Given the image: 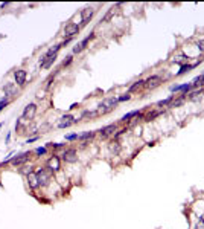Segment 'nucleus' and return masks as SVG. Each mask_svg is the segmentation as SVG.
<instances>
[{
	"mask_svg": "<svg viewBox=\"0 0 204 229\" xmlns=\"http://www.w3.org/2000/svg\"><path fill=\"white\" fill-rule=\"evenodd\" d=\"M116 104H117V99H116V98H107V99H104V101L99 104L96 113H98V115H107V113H110V112L116 107Z\"/></svg>",
	"mask_w": 204,
	"mask_h": 229,
	"instance_id": "1",
	"label": "nucleus"
},
{
	"mask_svg": "<svg viewBox=\"0 0 204 229\" xmlns=\"http://www.w3.org/2000/svg\"><path fill=\"white\" fill-rule=\"evenodd\" d=\"M35 174H37V179H38V185H41V186H46L50 180V177H52V171L49 168H41Z\"/></svg>",
	"mask_w": 204,
	"mask_h": 229,
	"instance_id": "2",
	"label": "nucleus"
},
{
	"mask_svg": "<svg viewBox=\"0 0 204 229\" xmlns=\"http://www.w3.org/2000/svg\"><path fill=\"white\" fill-rule=\"evenodd\" d=\"M63 160L67 162V164H75V162L78 160V153H76V150H73V148L66 150L64 154H63Z\"/></svg>",
	"mask_w": 204,
	"mask_h": 229,
	"instance_id": "3",
	"label": "nucleus"
},
{
	"mask_svg": "<svg viewBox=\"0 0 204 229\" xmlns=\"http://www.w3.org/2000/svg\"><path fill=\"white\" fill-rule=\"evenodd\" d=\"M160 84H162V77H159V75H152V77H149V78L145 81V86H146L149 90L157 89Z\"/></svg>",
	"mask_w": 204,
	"mask_h": 229,
	"instance_id": "4",
	"label": "nucleus"
},
{
	"mask_svg": "<svg viewBox=\"0 0 204 229\" xmlns=\"http://www.w3.org/2000/svg\"><path fill=\"white\" fill-rule=\"evenodd\" d=\"M78 32H79V26H78L76 23H69V25H66V28H64V35L69 37V38H72V37L76 35Z\"/></svg>",
	"mask_w": 204,
	"mask_h": 229,
	"instance_id": "5",
	"label": "nucleus"
},
{
	"mask_svg": "<svg viewBox=\"0 0 204 229\" xmlns=\"http://www.w3.org/2000/svg\"><path fill=\"white\" fill-rule=\"evenodd\" d=\"M35 113H37V105L35 104H29V105H26V109L23 112V119L31 121V119H34Z\"/></svg>",
	"mask_w": 204,
	"mask_h": 229,
	"instance_id": "6",
	"label": "nucleus"
},
{
	"mask_svg": "<svg viewBox=\"0 0 204 229\" xmlns=\"http://www.w3.org/2000/svg\"><path fill=\"white\" fill-rule=\"evenodd\" d=\"M47 168H49L52 173L58 171V170L61 168V160H60V157H58V156H52V157L47 160Z\"/></svg>",
	"mask_w": 204,
	"mask_h": 229,
	"instance_id": "7",
	"label": "nucleus"
},
{
	"mask_svg": "<svg viewBox=\"0 0 204 229\" xmlns=\"http://www.w3.org/2000/svg\"><path fill=\"white\" fill-rule=\"evenodd\" d=\"M29 156H31V153H23V154H20V156H17V157H12V159H9V162H11V165H14V167H18V165L25 164V162L29 159Z\"/></svg>",
	"mask_w": 204,
	"mask_h": 229,
	"instance_id": "8",
	"label": "nucleus"
},
{
	"mask_svg": "<svg viewBox=\"0 0 204 229\" xmlns=\"http://www.w3.org/2000/svg\"><path fill=\"white\" fill-rule=\"evenodd\" d=\"M14 77H15V83H17L18 86H23V84H25V81H26V77H28V73H26V70H23V69H18V70H15Z\"/></svg>",
	"mask_w": 204,
	"mask_h": 229,
	"instance_id": "9",
	"label": "nucleus"
},
{
	"mask_svg": "<svg viewBox=\"0 0 204 229\" xmlns=\"http://www.w3.org/2000/svg\"><path fill=\"white\" fill-rule=\"evenodd\" d=\"M91 38H93V34H90L88 37H85V38H84V40L81 41V43H79V45H76L75 47H73V53H79V52H82V50H84V49L87 47L88 41H90Z\"/></svg>",
	"mask_w": 204,
	"mask_h": 229,
	"instance_id": "10",
	"label": "nucleus"
},
{
	"mask_svg": "<svg viewBox=\"0 0 204 229\" xmlns=\"http://www.w3.org/2000/svg\"><path fill=\"white\" fill-rule=\"evenodd\" d=\"M94 14V9L93 8H84L81 11V18H82V25H85Z\"/></svg>",
	"mask_w": 204,
	"mask_h": 229,
	"instance_id": "11",
	"label": "nucleus"
},
{
	"mask_svg": "<svg viewBox=\"0 0 204 229\" xmlns=\"http://www.w3.org/2000/svg\"><path fill=\"white\" fill-rule=\"evenodd\" d=\"M3 92L6 96H14V95H17V86L14 83H8V84H5Z\"/></svg>",
	"mask_w": 204,
	"mask_h": 229,
	"instance_id": "12",
	"label": "nucleus"
},
{
	"mask_svg": "<svg viewBox=\"0 0 204 229\" xmlns=\"http://www.w3.org/2000/svg\"><path fill=\"white\" fill-rule=\"evenodd\" d=\"M99 132H101V136L102 137H108L110 135H113V133L116 132V124H110V125L104 127V128L99 130Z\"/></svg>",
	"mask_w": 204,
	"mask_h": 229,
	"instance_id": "13",
	"label": "nucleus"
},
{
	"mask_svg": "<svg viewBox=\"0 0 204 229\" xmlns=\"http://www.w3.org/2000/svg\"><path fill=\"white\" fill-rule=\"evenodd\" d=\"M192 89V84H181V86H174L171 90L172 92H184V95H187V92L191 90Z\"/></svg>",
	"mask_w": 204,
	"mask_h": 229,
	"instance_id": "14",
	"label": "nucleus"
},
{
	"mask_svg": "<svg viewBox=\"0 0 204 229\" xmlns=\"http://www.w3.org/2000/svg\"><path fill=\"white\" fill-rule=\"evenodd\" d=\"M28 183H29V186H31V188H37V186H40V185H38V179H37V174H35V173H32V174H29V176H28Z\"/></svg>",
	"mask_w": 204,
	"mask_h": 229,
	"instance_id": "15",
	"label": "nucleus"
},
{
	"mask_svg": "<svg viewBox=\"0 0 204 229\" xmlns=\"http://www.w3.org/2000/svg\"><path fill=\"white\" fill-rule=\"evenodd\" d=\"M197 64H198V63H197ZM197 64H184V66H181V69H180V72H178L177 75H184L186 72H189L191 69H194Z\"/></svg>",
	"mask_w": 204,
	"mask_h": 229,
	"instance_id": "16",
	"label": "nucleus"
},
{
	"mask_svg": "<svg viewBox=\"0 0 204 229\" xmlns=\"http://www.w3.org/2000/svg\"><path fill=\"white\" fill-rule=\"evenodd\" d=\"M55 60H56V55H53V57H47V60L44 61V64L41 66V67H44V69H49L53 63H55Z\"/></svg>",
	"mask_w": 204,
	"mask_h": 229,
	"instance_id": "17",
	"label": "nucleus"
},
{
	"mask_svg": "<svg viewBox=\"0 0 204 229\" xmlns=\"http://www.w3.org/2000/svg\"><path fill=\"white\" fill-rule=\"evenodd\" d=\"M79 119H75V121H61L60 124H58V127L60 128H67V127H70L72 124H75V122H78Z\"/></svg>",
	"mask_w": 204,
	"mask_h": 229,
	"instance_id": "18",
	"label": "nucleus"
},
{
	"mask_svg": "<svg viewBox=\"0 0 204 229\" xmlns=\"http://www.w3.org/2000/svg\"><path fill=\"white\" fill-rule=\"evenodd\" d=\"M142 86H145V81H143V80H139L137 83H134L133 86H129V92H134V90H137V89H140Z\"/></svg>",
	"mask_w": 204,
	"mask_h": 229,
	"instance_id": "19",
	"label": "nucleus"
},
{
	"mask_svg": "<svg viewBox=\"0 0 204 229\" xmlns=\"http://www.w3.org/2000/svg\"><path fill=\"white\" fill-rule=\"evenodd\" d=\"M136 115H139V110H134V112H129V113H126L125 116H122V122H126L129 118H133V116H136Z\"/></svg>",
	"mask_w": 204,
	"mask_h": 229,
	"instance_id": "20",
	"label": "nucleus"
},
{
	"mask_svg": "<svg viewBox=\"0 0 204 229\" xmlns=\"http://www.w3.org/2000/svg\"><path fill=\"white\" fill-rule=\"evenodd\" d=\"M183 102H184V95H181L177 101H174L172 104H169V107H178V105H181Z\"/></svg>",
	"mask_w": 204,
	"mask_h": 229,
	"instance_id": "21",
	"label": "nucleus"
},
{
	"mask_svg": "<svg viewBox=\"0 0 204 229\" xmlns=\"http://www.w3.org/2000/svg\"><path fill=\"white\" fill-rule=\"evenodd\" d=\"M20 173H21V174L29 176V174H32V173H34V167H23V168L20 170Z\"/></svg>",
	"mask_w": 204,
	"mask_h": 229,
	"instance_id": "22",
	"label": "nucleus"
},
{
	"mask_svg": "<svg viewBox=\"0 0 204 229\" xmlns=\"http://www.w3.org/2000/svg\"><path fill=\"white\" fill-rule=\"evenodd\" d=\"M201 95H203V90H198V92L191 93V95H189V98H191L192 101H197V99H200V98H201Z\"/></svg>",
	"mask_w": 204,
	"mask_h": 229,
	"instance_id": "23",
	"label": "nucleus"
},
{
	"mask_svg": "<svg viewBox=\"0 0 204 229\" xmlns=\"http://www.w3.org/2000/svg\"><path fill=\"white\" fill-rule=\"evenodd\" d=\"M94 136V133L93 132H87V133H84V135H79V139H91V137Z\"/></svg>",
	"mask_w": 204,
	"mask_h": 229,
	"instance_id": "24",
	"label": "nucleus"
},
{
	"mask_svg": "<svg viewBox=\"0 0 204 229\" xmlns=\"http://www.w3.org/2000/svg\"><path fill=\"white\" fill-rule=\"evenodd\" d=\"M160 113H162V112H154V113H149V115L146 116V121H151V119H154V118H156V116H159Z\"/></svg>",
	"mask_w": 204,
	"mask_h": 229,
	"instance_id": "25",
	"label": "nucleus"
},
{
	"mask_svg": "<svg viewBox=\"0 0 204 229\" xmlns=\"http://www.w3.org/2000/svg\"><path fill=\"white\" fill-rule=\"evenodd\" d=\"M113 14H114V8H111V9H110V12L104 17V22H108V20L111 18V15H113Z\"/></svg>",
	"mask_w": 204,
	"mask_h": 229,
	"instance_id": "26",
	"label": "nucleus"
},
{
	"mask_svg": "<svg viewBox=\"0 0 204 229\" xmlns=\"http://www.w3.org/2000/svg\"><path fill=\"white\" fill-rule=\"evenodd\" d=\"M46 151H47V150H46L44 147H38V148L35 150V153H37V154H46Z\"/></svg>",
	"mask_w": 204,
	"mask_h": 229,
	"instance_id": "27",
	"label": "nucleus"
},
{
	"mask_svg": "<svg viewBox=\"0 0 204 229\" xmlns=\"http://www.w3.org/2000/svg\"><path fill=\"white\" fill-rule=\"evenodd\" d=\"M61 119H63V121H75V118H73L72 115H64Z\"/></svg>",
	"mask_w": 204,
	"mask_h": 229,
	"instance_id": "28",
	"label": "nucleus"
},
{
	"mask_svg": "<svg viewBox=\"0 0 204 229\" xmlns=\"http://www.w3.org/2000/svg\"><path fill=\"white\" fill-rule=\"evenodd\" d=\"M128 99H131V95H123V96H121L117 101H121V102H123V101H128Z\"/></svg>",
	"mask_w": 204,
	"mask_h": 229,
	"instance_id": "29",
	"label": "nucleus"
},
{
	"mask_svg": "<svg viewBox=\"0 0 204 229\" xmlns=\"http://www.w3.org/2000/svg\"><path fill=\"white\" fill-rule=\"evenodd\" d=\"M70 63H72V57H67V60L63 61V66H69Z\"/></svg>",
	"mask_w": 204,
	"mask_h": 229,
	"instance_id": "30",
	"label": "nucleus"
},
{
	"mask_svg": "<svg viewBox=\"0 0 204 229\" xmlns=\"http://www.w3.org/2000/svg\"><path fill=\"white\" fill-rule=\"evenodd\" d=\"M195 229H204V222H203V220H200V222L197 223V226H195Z\"/></svg>",
	"mask_w": 204,
	"mask_h": 229,
	"instance_id": "31",
	"label": "nucleus"
},
{
	"mask_svg": "<svg viewBox=\"0 0 204 229\" xmlns=\"http://www.w3.org/2000/svg\"><path fill=\"white\" fill-rule=\"evenodd\" d=\"M198 49H200L201 52H204V40H200V41H198Z\"/></svg>",
	"mask_w": 204,
	"mask_h": 229,
	"instance_id": "32",
	"label": "nucleus"
},
{
	"mask_svg": "<svg viewBox=\"0 0 204 229\" xmlns=\"http://www.w3.org/2000/svg\"><path fill=\"white\" fill-rule=\"evenodd\" d=\"M126 132H128V128H122V130H121L119 133H116V135H114V137H119V136H121V135H123V133H126Z\"/></svg>",
	"mask_w": 204,
	"mask_h": 229,
	"instance_id": "33",
	"label": "nucleus"
},
{
	"mask_svg": "<svg viewBox=\"0 0 204 229\" xmlns=\"http://www.w3.org/2000/svg\"><path fill=\"white\" fill-rule=\"evenodd\" d=\"M76 137H79L78 135H69V136H66L67 140H73V139H76Z\"/></svg>",
	"mask_w": 204,
	"mask_h": 229,
	"instance_id": "34",
	"label": "nucleus"
},
{
	"mask_svg": "<svg viewBox=\"0 0 204 229\" xmlns=\"http://www.w3.org/2000/svg\"><path fill=\"white\" fill-rule=\"evenodd\" d=\"M184 58H186V57H183V55H181V57H178V58H177V60H174V61H175V63H183V61H184Z\"/></svg>",
	"mask_w": 204,
	"mask_h": 229,
	"instance_id": "35",
	"label": "nucleus"
},
{
	"mask_svg": "<svg viewBox=\"0 0 204 229\" xmlns=\"http://www.w3.org/2000/svg\"><path fill=\"white\" fill-rule=\"evenodd\" d=\"M37 139H38V136H35V137H31V139L28 140V144H29V142H34V140H37Z\"/></svg>",
	"mask_w": 204,
	"mask_h": 229,
	"instance_id": "36",
	"label": "nucleus"
},
{
	"mask_svg": "<svg viewBox=\"0 0 204 229\" xmlns=\"http://www.w3.org/2000/svg\"><path fill=\"white\" fill-rule=\"evenodd\" d=\"M201 220H203V222H204V215H203V217H201Z\"/></svg>",
	"mask_w": 204,
	"mask_h": 229,
	"instance_id": "37",
	"label": "nucleus"
}]
</instances>
